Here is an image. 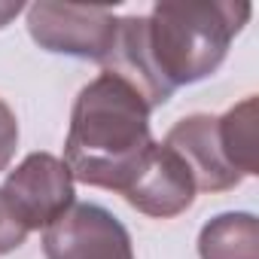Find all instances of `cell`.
Here are the masks:
<instances>
[{
    "instance_id": "cell-11",
    "label": "cell",
    "mask_w": 259,
    "mask_h": 259,
    "mask_svg": "<svg viewBox=\"0 0 259 259\" xmlns=\"http://www.w3.org/2000/svg\"><path fill=\"white\" fill-rule=\"evenodd\" d=\"M19 147V122L7 101H0V171H7Z\"/></svg>"
},
{
    "instance_id": "cell-10",
    "label": "cell",
    "mask_w": 259,
    "mask_h": 259,
    "mask_svg": "<svg viewBox=\"0 0 259 259\" xmlns=\"http://www.w3.org/2000/svg\"><path fill=\"white\" fill-rule=\"evenodd\" d=\"M25 238H28L25 223L16 217V210L10 207L7 195L0 192V256H4V253H13V250H19V247L25 244Z\"/></svg>"
},
{
    "instance_id": "cell-1",
    "label": "cell",
    "mask_w": 259,
    "mask_h": 259,
    "mask_svg": "<svg viewBox=\"0 0 259 259\" xmlns=\"http://www.w3.org/2000/svg\"><path fill=\"white\" fill-rule=\"evenodd\" d=\"M253 7L232 0H159L150 16L116 19L104 70L132 82L150 107L174 89L207 79L247 25Z\"/></svg>"
},
{
    "instance_id": "cell-9",
    "label": "cell",
    "mask_w": 259,
    "mask_h": 259,
    "mask_svg": "<svg viewBox=\"0 0 259 259\" xmlns=\"http://www.w3.org/2000/svg\"><path fill=\"white\" fill-rule=\"evenodd\" d=\"M217 135H220V147L223 156L229 162L232 171H238L241 177H253L259 174V147H256V98H244L241 104H235L229 113L217 116Z\"/></svg>"
},
{
    "instance_id": "cell-7",
    "label": "cell",
    "mask_w": 259,
    "mask_h": 259,
    "mask_svg": "<svg viewBox=\"0 0 259 259\" xmlns=\"http://www.w3.org/2000/svg\"><path fill=\"white\" fill-rule=\"evenodd\" d=\"M165 144L186 162L198 192H226L244 180L238 171L229 168L223 156L220 135H217V116L210 113H192L180 119L165 135Z\"/></svg>"
},
{
    "instance_id": "cell-4",
    "label": "cell",
    "mask_w": 259,
    "mask_h": 259,
    "mask_svg": "<svg viewBox=\"0 0 259 259\" xmlns=\"http://www.w3.org/2000/svg\"><path fill=\"white\" fill-rule=\"evenodd\" d=\"M16 217L25 223L28 232L49 229L58 217L73 207V177L61 159L52 153H31L25 162L7 174L0 186Z\"/></svg>"
},
{
    "instance_id": "cell-6",
    "label": "cell",
    "mask_w": 259,
    "mask_h": 259,
    "mask_svg": "<svg viewBox=\"0 0 259 259\" xmlns=\"http://www.w3.org/2000/svg\"><path fill=\"white\" fill-rule=\"evenodd\" d=\"M195 192L198 189L186 162L168 144H153V150L147 153V159L141 162L122 195L135 210L147 217L171 220L180 217L195 201Z\"/></svg>"
},
{
    "instance_id": "cell-3",
    "label": "cell",
    "mask_w": 259,
    "mask_h": 259,
    "mask_svg": "<svg viewBox=\"0 0 259 259\" xmlns=\"http://www.w3.org/2000/svg\"><path fill=\"white\" fill-rule=\"evenodd\" d=\"M28 31L34 43L46 52L107 61L116 37V16L107 7H70V4H40L28 7Z\"/></svg>"
},
{
    "instance_id": "cell-5",
    "label": "cell",
    "mask_w": 259,
    "mask_h": 259,
    "mask_svg": "<svg viewBox=\"0 0 259 259\" xmlns=\"http://www.w3.org/2000/svg\"><path fill=\"white\" fill-rule=\"evenodd\" d=\"M46 259H135L128 229L101 204H73L43 232Z\"/></svg>"
},
{
    "instance_id": "cell-2",
    "label": "cell",
    "mask_w": 259,
    "mask_h": 259,
    "mask_svg": "<svg viewBox=\"0 0 259 259\" xmlns=\"http://www.w3.org/2000/svg\"><path fill=\"white\" fill-rule=\"evenodd\" d=\"M147 98L113 70H101L73 101L64 165L73 180L110 192H125L153 150Z\"/></svg>"
},
{
    "instance_id": "cell-8",
    "label": "cell",
    "mask_w": 259,
    "mask_h": 259,
    "mask_svg": "<svg viewBox=\"0 0 259 259\" xmlns=\"http://www.w3.org/2000/svg\"><path fill=\"white\" fill-rule=\"evenodd\" d=\"M201 259H259V223L253 213H220L198 235Z\"/></svg>"
}]
</instances>
